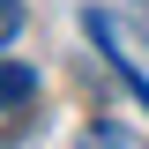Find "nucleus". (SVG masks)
Returning <instances> with one entry per match:
<instances>
[{"instance_id":"1","label":"nucleus","mask_w":149,"mask_h":149,"mask_svg":"<svg viewBox=\"0 0 149 149\" xmlns=\"http://www.w3.org/2000/svg\"><path fill=\"white\" fill-rule=\"evenodd\" d=\"M30 97H37V67H22V60H8V74H0V104H8V112L22 119V112H30Z\"/></svg>"},{"instance_id":"2","label":"nucleus","mask_w":149,"mask_h":149,"mask_svg":"<svg viewBox=\"0 0 149 149\" xmlns=\"http://www.w3.org/2000/svg\"><path fill=\"white\" fill-rule=\"evenodd\" d=\"M82 149H127V134L104 119V127H90V134H82Z\"/></svg>"},{"instance_id":"3","label":"nucleus","mask_w":149,"mask_h":149,"mask_svg":"<svg viewBox=\"0 0 149 149\" xmlns=\"http://www.w3.org/2000/svg\"><path fill=\"white\" fill-rule=\"evenodd\" d=\"M0 37H8V45L22 37V0H0Z\"/></svg>"}]
</instances>
